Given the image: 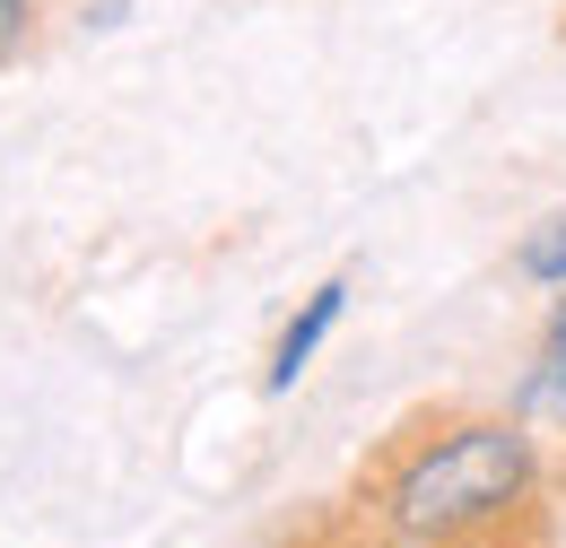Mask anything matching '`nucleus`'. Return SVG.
<instances>
[{
    "instance_id": "obj_1",
    "label": "nucleus",
    "mask_w": 566,
    "mask_h": 548,
    "mask_svg": "<svg viewBox=\"0 0 566 548\" xmlns=\"http://www.w3.org/2000/svg\"><path fill=\"white\" fill-rule=\"evenodd\" d=\"M532 487H541V462L514 418H444L384 462L375 523L392 548H462L514 531Z\"/></svg>"
},
{
    "instance_id": "obj_2",
    "label": "nucleus",
    "mask_w": 566,
    "mask_h": 548,
    "mask_svg": "<svg viewBox=\"0 0 566 548\" xmlns=\"http://www.w3.org/2000/svg\"><path fill=\"white\" fill-rule=\"evenodd\" d=\"M340 305H349V278H332V287H314V296H305V314H296V323L280 331V348H271V392H296V375L314 366V348L332 340Z\"/></svg>"
},
{
    "instance_id": "obj_3",
    "label": "nucleus",
    "mask_w": 566,
    "mask_h": 548,
    "mask_svg": "<svg viewBox=\"0 0 566 548\" xmlns=\"http://www.w3.org/2000/svg\"><path fill=\"white\" fill-rule=\"evenodd\" d=\"M514 262H523V278H541V287H566V218H549V226H532Z\"/></svg>"
},
{
    "instance_id": "obj_4",
    "label": "nucleus",
    "mask_w": 566,
    "mask_h": 548,
    "mask_svg": "<svg viewBox=\"0 0 566 548\" xmlns=\"http://www.w3.org/2000/svg\"><path fill=\"white\" fill-rule=\"evenodd\" d=\"M532 392H541V401L566 418V296H558V314H549V348H541V375H532Z\"/></svg>"
},
{
    "instance_id": "obj_5",
    "label": "nucleus",
    "mask_w": 566,
    "mask_h": 548,
    "mask_svg": "<svg viewBox=\"0 0 566 548\" xmlns=\"http://www.w3.org/2000/svg\"><path fill=\"white\" fill-rule=\"evenodd\" d=\"M27 18H35V0H0V53L27 35Z\"/></svg>"
},
{
    "instance_id": "obj_6",
    "label": "nucleus",
    "mask_w": 566,
    "mask_h": 548,
    "mask_svg": "<svg viewBox=\"0 0 566 548\" xmlns=\"http://www.w3.org/2000/svg\"><path fill=\"white\" fill-rule=\"evenodd\" d=\"M462 548H523V540H505V531H496V540H462Z\"/></svg>"
}]
</instances>
